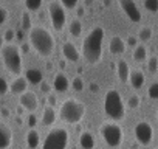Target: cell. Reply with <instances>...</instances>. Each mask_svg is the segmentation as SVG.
Wrapping results in <instances>:
<instances>
[{"label":"cell","mask_w":158,"mask_h":149,"mask_svg":"<svg viewBox=\"0 0 158 149\" xmlns=\"http://www.w3.org/2000/svg\"><path fill=\"white\" fill-rule=\"evenodd\" d=\"M147 68H149V71H152V73H155V71L158 70V57H156V56H152V57L149 59Z\"/></svg>","instance_id":"30"},{"label":"cell","mask_w":158,"mask_h":149,"mask_svg":"<svg viewBox=\"0 0 158 149\" xmlns=\"http://www.w3.org/2000/svg\"><path fill=\"white\" fill-rule=\"evenodd\" d=\"M79 144L82 149H93L95 147V137L90 132H82L79 137Z\"/></svg>","instance_id":"21"},{"label":"cell","mask_w":158,"mask_h":149,"mask_svg":"<svg viewBox=\"0 0 158 149\" xmlns=\"http://www.w3.org/2000/svg\"><path fill=\"white\" fill-rule=\"evenodd\" d=\"M62 54H64L65 61H70V62H77L79 59H81V53H79V50L76 48V45L71 44V42H64Z\"/></svg>","instance_id":"12"},{"label":"cell","mask_w":158,"mask_h":149,"mask_svg":"<svg viewBox=\"0 0 158 149\" xmlns=\"http://www.w3.org/2000/svg\"><path fill=\"white\" fill-rule=\"evenodd\" d=\"M133 134H135L136 141H138L141 146H149V144L152 143V138H153V127H152L150 123H147V121H139V123L135 126Z\"/></svg>","instance_id":"9"},{"label":"cell","mask_w":158,"mask_h":149,"mask_svg":"<svg viewBox=\"0 0 158 149\" xmlns=\"http://www.w3.org/2000/svg\"><path fill=\"white\" fill-rule=\"evenodd\" d=\"M40 143V135L36 129H30L28 134H27V144L30 149H36Z\"/></svg>","instance_id":"22"},{"label":"cell","mask_w":158,"mask_h":149,"mask_svg":"<svg viewBox=\"0 0 158 149\" xmlns=\"http://www.w3.org/2000/svg\"><path fill=\"white\" fill-rule=\"evenodd\" d=\"M40 90L45 92V93H48V92H50V84H48V83H42V84H40Z\"/></svg>","instance_id":"40"},{"label":"cell","mask_w":158,"mask_h":149,"mask_svg":"<svg viewBox=\"0 0 158 149\" xmlns=\"http://www.w3.org/2000/svg\"><path fill=\"white\" fill-rule=\"evenodd\" d=\"M17 37H19V39H22V37H23V34H22V31H19V33H17Z\"/></svg>","instance_id":"47"},{"label":"cell","mask_w":158,"mask_h":149,"mask_svg":"<svg viewBox=\"0 0 158 149\" xmlns=\"http://www.w3.org/2000/svg\"><path fill=\"white\" fill-rule=\"evenodd\" d=\"M13 143V130L0 123V149H8Z\"/></svg>","instance_id":"13"},{"label":"cell","mask_w":158,"mask_h":149,"mask_svg":"<svg viewBox=\"0 0 158 149\" xmlns=\"http://www.w3.org/2000/svg\"><path fill=\"white\" fill-rule=\"evenodd\" d=\"M144 6L147 11L155 13V11H158V0H144Z\"/></svg>","instance_id":"29"},{"label":"cell","mask_w":158,"mask_h":149,"mask_svg":"<svg viewBox=\"0 0 158 149\" xmlns=\"http://www.w3.org/2000/svg\"><path fill=\"white\" fill-rule=\"evenodd\" d=\"M139 103H141V100H139L138 95H132V96L127 100V104H129L130 109H136V107H139Z\"/></svg>","instance_id":"31"},{"label":"cell","mask_w":158,"mask_h":149,"mask_svg":"<svg viewBox=\"0 0 158 149\" xmlns=\"http://www.w3.org/2000/svg\"><path fill=\"white\" fill-rule=\"evenodd\" d=\"M116 74H118V79L121 83H127L129 81V76H130V68H129V64L121 59L116 62Z\"/></svg>","instance_id":"18"},{"label":"cell","mask_w":158,"mask_h":149,"mask_svg":"<svg viewBox=\"0 0 158 149\" xmlns=\"http://www.w3.org/2000/svg\"><path fill=\"white\" fill-rule=\"evenodd\" d=\"M19 101H20V107H23L25 110H28L31 113L36 112V109L39 106V100H37V95L34 92H25V93H22L20 98H19Z\"/></svg>","instance_id":"11"},{"label":"cell","mask_w":158,"mask_h":149,"mask_svg":"<svg viewBox=\"0 0 158 149\" xmlns=\"http://www.w3.org/2000/svg\"><path fill=\"white\" fill-rule=\"evenodd\" d=\"M71 87H73L76 92H81V90H84V79H82L81 76H76V78L71 81Z\"/></svg>","instance_id":"28"},{"label":"cell","mask_w":158,"mask_h":149,"mask_svg":"<svg viewBox=\"0 0 158 149\" xmlns=\"http://www.w3.org/2000/svg\"><path fill=\"white\" fill-rule=\"evenodd\" d=\"M119 6L132 22H139L141 20V13L138 10V5L135 3V0H119Z\"/></svg>","instance_id":"10"},{"label":"cell","mask_w":158,"mask_h":149,"mask_svg":"<svg viewBox=\"0 0 158 149\" xmlns=\"http://www.w3.org/2000/svg\"><path fill=\"white\" fill-rule=\"evenodd\" d=\"M92 2H93V0H85V3H87V5H92Z\"/></svg>","instance_id":"48"},{"label":"cell","mask_w":158,"mask_h":149,"mask_svg":"<svg viewBox=\"0 0 158 149\" xmlns=\"http://www.w3.org/2000/svg\"><path fill=\"white\" fill-rule=\"evenodd\" d=\"M112 3V0H104V6H109Z\"/></svg>","instance_id":"46"},{"label":"cell","mask_w":158,"mask_h":149,"mask_svg":"<svg viewBox=\"0 0 158 149\" xmlns=\"http://www.w3.org/2000/svg\"><path fill=\"white\" fill-rule=\"evenodd\" d=\"M27 124H28V127L34 129V126L37 124V117H36V113H30V115H28V118H27Z\"/></svg>","instance_id":"34"},{"label":"cell","mask_w":158,"mask_h":149,"mask_svg":"<svg viewBox=\"0 0 158 149\" xmlns=\"http://www.w3.org/2000/svg\"><path fill=\"white\" fill-rule=\"evenodd\" d=\"M56 118H57V113H56V110H54V107L53 106H45V109H44V112H42V126H51V124H54V121H56Z\"/></svg>","instance_id":"17"},{"label":"cell","mask_w":158,"mask_h":149,"mask_svg":"<svg viewBox=\"0 0 158 149\" xmlns=\"http://www.w3.org/2000/svg\"><path fill=\"white\" fill-rule=\"evenodd\" d=\"M27 87H28V81L25 79V76H17L11 84H10V90L11 93L14 95H22L27 92Z\"/></svg>","instance_id":"15"},{"label":"cell","mask_w":158,"mask_h":149,"mask_svg":"<svg viewBox=\"0 0 158 149\" xmlns=\"http://www.w3.org/2000/svg\"><path fill=\"white\" fill-rule=\"evenodd\" d=\"M20 25H22V30H31V16H30V13H28V11L22 13Z\"/></svg>","instance_id":"25"},{"label":"cell","mask_w":158,"mask_h":149,"mask_svg":"<svg viewBox=\"0 0 158 149\" xmlns=\"http://www.w3.org/2000/svg\"><path fill=\"white\" fill-rule=\"evenodd\" d=\"M101 137L106 141V144H109L110 147H118L123 140H124V132L123 129L116 124V123H102L101 124Z\"/></svg>","instance_id":"7"},{"label":"cell","mask_w":158,"mask_h":149,"mask_svg":"<svg viewBox=\"0 0 158 149\" xmlns=\"http://www.w3.org/2000/svg\"><path fill=\"white\" fill-rule=\"evenodd\" d=\"M20 51H22L23 54H27V53L30 51V45H28V44H22V47H20Z\"/></svg>","instance_id":"41"},{"label":"cell","mask_w":158,"mask_h":149,"mask_svg":"<svg viewBox=\"0 0 158 149\" xmlns=\"http://www.w3.org/2000/svg\"><path fill=\"white\" fill-rule=\"evenodd\" d=\"M60 5L67 10H73L77 5V0H60Z\"/></svg>","instance_id":"33"},{"label":"cell","mask_w":158,"mask_h":149,"mask_svg":"<svg viewBox=\"0 0 158 149\" xmlns=\"http://www.w3.org/2000/svg\"><path fill=\"white\" fill-rule=\"evenodd\" d=\"M126 47H127V44L119 36H113L110 44H109V50L112 54H123L126 51Z\"/></svg>","instance_id":"16"},{"label":"cell","mask_w":158,"mask_h":149,"mask_svg":"<svg viewBox=\"0 0 158 149\" xmlns=\"http://www.w3.org/2000/svg\"><path fill=\"white\" fill-rule=\"evenodd\" d=\"M48 103H50V106H54V104H56V98H54V95H50V96H48Z\"/></svg>","instance_id":"42"},{"label":"cell","mask_w":158,"mask_h":149,"mask_svg":"<svg viewBox=\"0 0 158 149\" xmlns=\"http://www.w3.org/2000/svg\"><path fill=\"white\" fill-rule=\"evenodd\" d=\"M8 90H10V86H8L6 79L5 78H0V95H5Z\"/></svg>","instance_id":"35"},{"label":"cell","mask_w":158,"mask_h":149,"mask_svg":"<svg viewBox=\"0 0 158 149\" xmlns=\"http://www.w3.org/2000/svg\"><path fill=\"white\" fill-rule=\"evenodd\" d=\"M129 81H130V86H132L133 89H139V87H143L146 78H144L143 71H139V70H133V71H130Z\"/></svg>","instance_id":"20"},{"label":"cell","mask_w":158,"mask_h":149,"mask_svg":"<svg viewBox=\"0 0 158 149\" xmlns=\"http://www.w3.org/2000/svg\"><path fill=\"white\" fill-rule=\"evenodd\" d=\"M44 0H25V6L28 11H37L42 6Z\"/></svg>","instance_id":"26"},{"label":"cell","mask_w":158,"mask_h":149,"mask_svg":"<svg viewBox=\"0 0 158 149\" xmlns=\"http://www.w3.org/2000/svg\"><path fill=\"white\" fill-rule=\"evenodd\" d=\"M25 79L28 81V83H31V84H42L44 83V74H42V71L40 70H37V68H28L27 71H25Z\"/></svg>","instance_id":"19"},{"label":"cell","mask_w":158,"mask_h":149,"mask_svg":"<svg viewBox=\"0 0 158 149\" xmlns=\"http://www.w3.org/2000/svg\"><path fill=\"white\" fill-rule=\"evenodd\" d=\"M30 45L34 48V51L40 57H48L51 56L54 50V37L48 30L44 27H33L30 30Z\"/></svg>","instance_id":"2"},{"label":"cell","mask_w":158,"mask_h":149,"mask_svg":"<svg viewBox=\"0 0 158 149\" xmlns=\"http://www.w3.org/2000/svg\"><path fill=\"white\" fill-rule=\"evenodd\" d=\"M53 87H54L56 92L64 93V92L68 90V87H70V81H68V78L65 76L64 73H57L56 76H54V79H53Z\"/></svg>","instance_id":"14"},{"label":"cell","mask_w":158,"mask_h":149,"mask_svg":"<svg viewBox=\"0 0 158 149\" xmlns=\"http://www.w3.org/2000/svg\"><path fill=\"white\" fill-rule=\"evenodd\" d=\"M6 19H8V11H6L5 8H0V25L5 23Z\"/></svg>","instance_id":"37"},{"label":"cell","mask_w":158,"mask_h":149,"mask_svg":"<svg viewBox=\"0 0 158 149\" xmlns=\"http://www.w3.org/2000/svg\"><path fill=\"white\" fill-rule=\"evenodd\" d=\"M156 120H158V112H156Z\"/></svg>","instance_id":"49"},{"label":"cell","mask_w":158,"mask_h":149,"mask_svg":"<svg viewBox=\"0 0 158 149\" xmlns=\"http://www.w3.org/2000/svg\"><path fill=\"white\" fill-rule=\"evenodd\" d=\"M150 37H152V28H150V27H144V28L139 30L138 39H141V40H149Z\"/></svg>","instance_id":"27"},{"label":"cell","mask_w":158,"mask_h":149,"mask_svg":"<svg viewBox=\"0 0 158 149\" xmlns=\"http://www.w3.org/2000/svg\"><path fill=\"white\" fill-rule=\"evenodd\" d=\"M85 115V106L74 98H67L59 107V117L64 123L76 124Z\"/></svg>","instance_id":"4"},{"label":"cell","mask_w":158,"mask_h":149,"mask_svg":"<svg viewBox=\"0 0 158 149\" xmlns=\"http://www.w3.org/2000/svg\"><path fill=\"white\" fill-rule=\"evenodd\" d=\"M48 13H50V19H51V25L56 31H62L65 23H67V14H65V8L56 2V0H53V2H50L48 5Z\"/></svg>","instance_id":"8"},{"label":"cell","mask_w":158,"mask_h":149,"mask_svg":"<svg viewBox=\"0 0 158 149\" xmlns=\"http://www.w3.org/2000/svg\"><path fill=\"white\" fill-rule=\"evenodd\" d=\"M102 42H104V28L95 27L84 37L82 54L89 64H98L102 57Z\"/></svg>","instance_id":"1"},{"label":"cell","mask_w":158,"mask_h":149,"mask_svg":"<svg viewBox=\"0 0 158 149\" xmlns=\"http://www.w3.org/2000/svg\"><path fill=\"white\" fill-rule=\"evenodd\" d=\"M70 34L73 37H79L82 34V23L79 22V19L71 20V23H70Z\"/></svg>","instance_id":"23"},{"label":"cell","mask_w":158,"mask_h":149,"mask_svg":"<svg viewBox=\"0 0 158 149\" xmlns=\"http://www.w3.org/2000/svg\"><path fill=\"white\" fill-rule=\"evenodd\" d=\"M147 95H149V98H152V100H158V83H153V84L149 87Z\"/></svg>","instance_id":"32"},{"label":"cell","mask_w":158,"mask_h":149,"mask_svg":"<svg viewBox=\"0 0 158 149\" xmlns=\"http://www.w3.org/2000/svg\"><path fill=\"white\" fill-rule=\"evenodd\" d=\"M67 146H68V132L64 127L51 129L42 143V149H67Z\"/></svg>","instance_id":"6"},{"label":"cell","mask_w":158,"mask_h":149,"mask_svg":"<svg viewBox=\"0 0 158 149\" xmlns=\"http://www.w3.org/2000/svg\"><path fill=\"white\" fill-rule=\"evenodd\" d=\"M0 57L5 65V68L11 73V74H20L22 73V56H20V48L13 45V44H6L0 48Z\"/></svg>","instance_id":"5"},{"label":"cell","mask_w":158,"mask_h":149,"mask_svg":"<svg viewBox=\"0 0 158 149\" xmlns=\"http://www.w3.org/2000/svg\"><path fill=\"white\" fill-rule=\"evenodd\" d=\"M14 37H16V31H14V30H6V31H5V34H3V39H5L8 44H10Z\"/></svg>","instance_id":"36"},{"label":"cell","mask_w":158,"mask_h":149,"mask_svg":"<svg viewBox=\"0 0 158 149\" xmlns=\"http://www.w3.org/2000/svg\"><path fill=\"white\" fill-rule=\"evenodd\" d=\"M89 90H90L92 93H96V92L99 90V86H98L96 83H90V86H89Z\"/></svg>","instance_id":"39"},{"label":"cell","mask_w":158,"mask_h":149,"mask_svg":"<svg viewBox=\"0 0 158 149\" xmlns=\"http://www.w3.org/2000/svg\"><path fill=\"white\" fill-rule=\"evenodd\" d=\"M17 113L22 115V113H23V107H17Z\"/></svg>","instance_id":"45"},{"label":"cell","mask_w":158,"mask_h":149,"mask_svg":"<svg viewBox=\"0 0 158 149\" xmlns=\"http://www.w3.org/2000/svg\"><path fill=\"white\" fill-rule=\"evenodd\" d=\"M133 59L135 61H144L146 59V56H147V50H146V47L144 45H136L135 47V50H133Z\"/></svg>","instance_id":"24"},{"label":"cell","mask_w":158,"mask_h":149,"mask_svg":"<svg viewBox=\"0 0 158 149\" xmlns=\"http://www.w3.org/2000/svg\"><path fill=\"white\" fill-rule=\"evenodd\" d=\"M2 115H3V117H10V110H8L6 107H3V109H2Z\"/></svg>","instance_id":"43"},{"label":"cell","mask_w":158,"mask_h":149,"mask_svg":"<svg viewBox=\"0 0 158 149\" xmlns=\"http://www.w3.org/2000/svg\"><path fill=\"white\" fill-rule=\"evenodd\" d=\"M104 112L112 121H119L126 117V107L121 98V93L115 89H110L104 95Z\"/></svg>","instance_id":"3"},{"label":"cell","mask_w":158,"mask_h":149,"mask_svg":"<svg viewBox=\"0 0 158 149\" xmlns=\"http://www.w3.org/2000/svg\"><path fill=\"white\" fill-rule=\"evenodd\" d=\"M77 16H84V8H82V6L77 10Z\"/></svg>","instance_id":"44"},{"label":"cell","mask_w":158,"mask_h":149,"mask_svg":"<svg viewBox=\"0 0 158 149\" xmlns=\"http://www.w3.org/2000/svg\"><path fill=\"white\" fill-rule=\"evenodd\" d=\"M136 42H138V37H133V36H130V37L127 39V42H126V44H129L130 47H136Z\"/></svg>","instance_id":"38"}]
</instances>
